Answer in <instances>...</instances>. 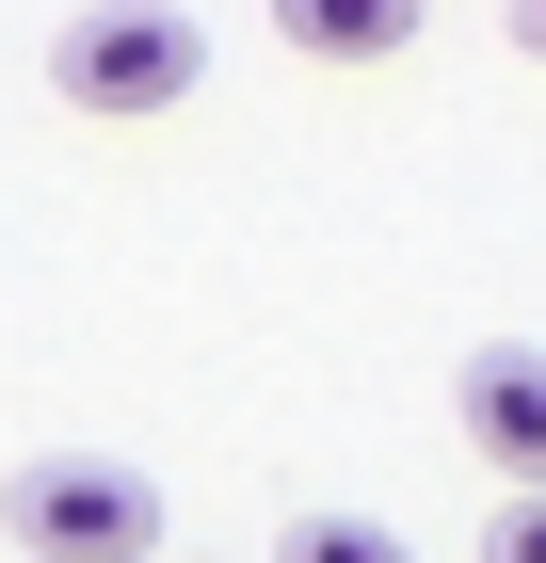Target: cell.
I'll return each instance as SVG.
<instances>
[{"mask_svg": "<svg viewBox=\"0 0 546 563\" xmlns=\"http://www.w3.org/2000/svg\"><path fill=\"white\" fill-rule=\"evenodd\" d=\"M48 81L129 130V113H177V97L210 81V33H193L177 0H81V16L48 33Z\"/></svg>", "mask_w": 546, "mask_h": 563, "instance_id": "6da1fadb", "label": "cell"}, {"mask_svg": "<svg viewBox=\"0 0 546 563\" xmlns=\"http://www.w3.org/2000/svg\"><path fill=\"white\" fill-rule=\"evenodd\" d=\"M0 531H16V563H161V483L48 451V467L0 483Z\"/></svg>", "mask_w": 546, "mask_h": 563, "instance_id": "7a4b0ae2", "label": "cell"}, {"mask_svg": "<svg viewBox=\"0 0 546 563\" xmlns=\"http://www.w3.org/2000/svg\"><path fill=\"white\" fill-rule=\"evenodd\" d=\"M450 419H466V451H482L514 499H546V354L531 339H482V354H466Z\"/></svg>", "mask_w": 546, "mask_h": 563, "instance_id": "3957f363", "label": "cell"}, {"mask_svg": "<svg viewBox=\"0 0 546 563\" xmlns=\"http://www.w3.org/2000/svg\"><path fill=\"white\" fill-rule=\"evenodd\" d=\"M274 33L305 65H386V48H419V0H274Z\"/></svg>", "mask_w": 546, "mask_h": 563, "instance_id": "277c9868", "label": "cell"}, {"mask_svg": "<svg viewBox=\"0 0 546 563\" xmlns=\"http://www.w3.org/2000/svg\"><path fill=\"white\" fill-rule=\"evenodd\" d=\"M274 563H419V548H402L386 516H290V531H274Z\"/></svg>", "mask_w": 546, "mask_h": 563, "instance_id": "5b68a950", "label": "cell"}, {"mask_svg": "<svg viewBox=\"0 0 546 563\" xmlns=\"http://www.w3.org/2000/svg\"><path fill=\"white\" fill-rule=\"evenodd\" d=\"M482 563H546V499H499L482 516Z\"/></svg>", "mask_w": 546, "mask_h": 563, "instance_id": "8992f818", "label": "cell"}, {"mask_svg": "<svg viewBox=\"0 0 546 563\" xmlns=\"http://www.w3.org/2000/svg\"><path fill=\"white\" fill-rule=\"evenodd\" d=\"M514 48H531V65H546V0H514Z\"/></svg>", "mask_w": 546, "mask_h": 563, "instance_id": "52a82bcc", "label": "cell"}]
</instances>
